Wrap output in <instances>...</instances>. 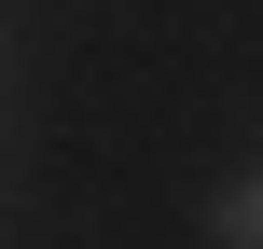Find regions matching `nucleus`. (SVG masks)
I'll list each match as a JSON object with an SVG mask.
<instances>
[{"mask_svg": "<svg viewBox=\"0 0 263 249\" xmlns=\"http://www.w3.org/2000/svg\"><path fill=\"white\" fill-rule=\"evenodd\" d=\"M208 236H222V249H263V180H236V194L208 208Z\"/></svg>", "mask_w": 263, "mask_h": 249, "instance_id": "nucleus-1", "label": "nucleus"}]
</instances>
